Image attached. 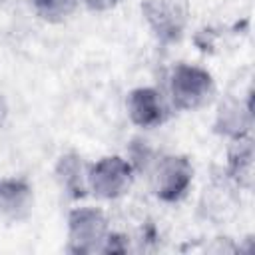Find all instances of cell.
Listing matches in <instances>:
<instances>
[{
	"mask_svg": "<svg viewBox=\"0 0 255 255\" xmlns=\"http://www.w3.org/2000/svg\"><path fill=\"white\" fill-rule=\"evenodd\" d=\"M122 0H80L82 6H86L90 12H110L114 10Z\"/></svg>",
	"mask_w": 255,
	"mask_h": 255,
	"instance_id": "13",
	"label": "cell"
},
{
	"mask_svg": "<svg viewBox=\"0 0 255 255\" xmlns=\"http://www.w3.org/2000/svg\"><path fill=\"white\" fill-rule=\"evenodd\" d=\"M193 163L183 153H161L149 165L151 191L161 203H179L193 185Z\"/></svg>",
	"mask_w": 255,
	"mask_h": 255,
	"instance_id": "2",
	"label": "cell"
},
{
	"mask_svg": "<svg viewBox=\"0 0 255 255\" xmlns=\"http://www.w3.org/2000/svg\"><path fill=\"white\" fill-rule=\"evenodd\" d=\"M253 139L251 135L247 137H237L229 139L227 147V161H225V175L241 189H251L253 187Z\"/></svg>",
	"mask_w": 255,
	"mask_h": 255,
	"instance_id": "10",
	"label": "cell"
},
{
	"mask_svg": "<svg viewBox=\"0 0 255 255\" xmlns=\"http://www.w3.org/2000/svg\"><path fill=\"white\" fill-rule=\"evenodd\" d=\"M129 249V243H128V237L122 235V233H116L110 229L104 245H102V251L100 253H126Z\"/></svg>",
	"mask_w": 255,
	"mask_h": 255,
	"instance_id": "12",
	"label": "cell"
},
{
	"mask_svg": "<svg viewBox=\"0 0 255 255\" xmlns=\"http://www.w3.org/2000/svg\"><path fill=\"white\" fill-rule=\"evenodd\" d=\"M139 10L159 46H175L183 40L191 18L189 0H141Z\"/></svg>",
	"mask_w": 255,
	"mask_h": 255,
	"instance_id": "3",
	"label": "cell"
},
{
	"mask_svg": "<svg viewBox=\"0 0 255 255\" xmlns=\"http://www.w3.org/2000/svg\"><path fill=\"white\" fill-rule=\"evenodd\" d=\"M34 12L46 22H62L74 14L80 0H30Z\"/></svg>",
	"mask_w": 255,
	"mask_h": 255,
	"instance_id": "11",
	"label": "cell"
},
{
	"mask_svg": "<svg viewBox=\"0 0 255 255\" xmlns=\"http://www.w3.org/2000/svg\"><path fill=\"white\" fill-rule=\"evenodd\" d=\"M110 233V219L104 209L94 205H78L68 211L66 249L74 255L100 253Z\"/></svg>",
	"mask_w": 255,
	"mask_h": 255,
	"instance_id": "4",
	"label": "cell"
},
{
	"mask_svg": "<svg viewBox=\"0 0 255 255\" xmlns=\"http://www.w3.org/2000/svg\"><path fill=\"white\" fill-rule=\"evenodd\" d=\"M135 179V167L129 157L112 153L88 163V189L94 197L116 201L129 193Z\"/></svg>",
	"mask_w": 255,
	"mask_h": 255,
	"instance_id": "5",
	"label": "cell"
},
{
	"mask_svg": "<svg viewBox=\"0 0 255 255\" xmlns=\"http://www.w3.org/2000/svg\"><path fill=\"white\" fill-rule=\"evenodd\" d=\"M171 104L161 90L153 86H137L126 96V114L135 128H161L171 116Z\"/></svg>",
	"mask_w": 255,
	"mask_h": 255,
	"instance_id": "6",
	"label": "cell"
},
{
	"mask_svg": "<svg viewBox=\"0 0 255 255\" xmlns=\"http://www.w3.org/2000/svg\"><path fill=\"white\" fill-rule=\"evenodd\" d=\"M36 205L34 185L24 175L0 177V221L18 225L32 217Z\"/></svg>",
	"mask_w": 255,
	"mask_h": 255,
	"instance_id": "7",
	"label": "cell"
},
{
	"mask_svg": "<svg viewBox=\"0 0 255 255\" xmlns=\"http://www.w3.org/2000/svg\"><path fill=\"white\" fill-rule=\"evenodd\" d=\"M253 128V106H251V94H247L245 100L241 98H227L219 104L215 120H213V131L225 139H237L251 135Z\"/></svg>",
	"mask_w": 255,
	"mask_h": 255,
	"instance_id": "8",
	"label": "cell"
},
{
	"mask_svg": "<svg viewBox=\"0 0 255 255\" xmlns=\"http://www.w3.org/2000/svg\"><path fill=\"white\" fill-rule=\"evenodd\" d=\"M8 102H6V98L0 94V129L6 126V122H8Z\"/></svg>",
	"mask_w": 255,
	"mask_h": 255,
	"instance_id": "14",
	"label": "cell"
},
{
	"mask_svg": "<svg viewBox=\"0 0 255 255\" xmlns=\"http://www.w3.org/2000/svg\"><path fill=\"white\" fill-rule=\"evenodd\" d=\"M54 179L60 191L72 199H84L88 189V161L78 151H64L54 163Z\"/></svg>",
	"mask_w": 255,
	"mask_h": 255,
	"instance_id": "9",
	"label": "cell"
},
{
	"mask_svg": "<svg viewBox=\"0 0 255 255\" xmlns=\"http://www.w3.org/2000/svg\"><path fill=\"white\" fill-rule=\"evenodd\" d=\"M215 96V80L209 70L179 62L171 68L167 78V100L173 110L197 112L205 108Z\"/></svg>",
	"mask_w": 255,
	"mask_h": 255,
	"instance_id": "1",
	"label": "cell"
}]
</instances>
